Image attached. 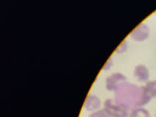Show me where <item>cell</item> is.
<instances>
[{"instance_id": "obj_10", "label": "cell", "mask_w": 156, "mask_h": 117, "mask_svg": "<svg viewBox=\"0 0 156 117\" xmlns=\"http://www.w3.org/2000/svg\"><path fill=\"white\" fill-rule=\"evenodd\" d=\"M112 64H113V60H112V58H110L109 59H108V61L106 62V64H105L104 67H103V69L104 70H108L110 69L111 67H112Z\"/></svg>"}, {"instance_id": "obj_5", "label": "cell", "mask_w": 156, "mask_h": 117, "mask_svg": "<svg viewBox=\"0 0 156 117\" xmlns=\"http://www.w3.org/2000/svg\"><path fill=\"white\" fill-rule=\"evenodd\" d=\"M101 101L97 95H89L86 98L84 102V108L87 111L94 112V111L99 110L101 107Z\"/></svg>"}, {"instance_id": "obj_3", "label": "cell", "mask_w": 156, "mask_h": 117, "mask_svg": "<svg viewBox=\"0 0 156 117\" xmlns=\"http://www.w3.org/2000/svg\"><path fill=\"white\" fill-rule=\"evenodd\" d=\"M150 35V29L145 23H141L137 26L130 33V37L137 42H142L148 38Z\"/></svg>"}, {"instance_id": "obj_7", "label": "cell", "mask_w": 156, "mask_h": 117, "mask_svg": "<svg viewBox=\"0 0 156 117\" xmlns=\"http://www.w3.org/2000/svg\"><path fill=\"white\" fill-rule=\"evenodd\" d=\"M129 117H150V113L144 108L138 107L132 110Z\"/></svg>"}, {"instance_id": "obj_11", "label": "cell", "mask_w": 156, "mask_h": 117, "mask_svg": "<svg viewBox=\"0 0 156 117\" xmlns=\"http://www.w3.org/2000/svg\"><path fill=\"white\" fill-rule=\"evenodd\" d=\"M155 116H156V111H155Z\"/></svg>"}, {"instance_id": "obj_8", "label": "cell", "mask_w": 156, "mask_h": 117, "mask_svg": "<svg viewBox=\"0 0 156 117\" xmlns=\"http://www.w3.org/2000/svg\"><path fill=\"white\" fill-rule=\"evenodd\" d=\"M88 117H110L107 114L106 111L103 109L101 110H98V111L92 112L89 115Z\"/></svg>"}, {"instance_id": "obj_9", "label": "cell", "mask_w": 156, "mask_h": 117, "mask_svg": "<svg viewBox=\"0 0 156 117\" xmlns=\"http://www.w3.org/2000/svg\"><path fill=\"white\" fill-rule=\"evenodd\" d=\"M128 48V42H127L126 40L122 41V43L118 46V48L116 50V52L118 53H122L123 52H125Z\"/></svg>"}, {"instance_id": "obj_2", "label": "cell", "mask_w": 156, "mask_h": 117, "mask_svg": "<svg viewBox=\"0 0 156 117\" xmlns=\"http://www.w3.org/2000/svg\"><path fill=\"white\" fill-rule=\"evenodd\" d=\"M153 98H156V80L148 81L144 86H141V98L137 105L141 107L150 102Z\"/></svg>"}, {"instance_id": "obj_1", "label": "cell", "mask_w": 156, "mask_h": 117, "mask_svg": "<svg viewBox=\"0 0 156 117\" xmlns=\"http://www.w3.org/2000/svg\"><path fill=\"white\" fill-rule=\"evenodd\" d=\"M103 109L110 117L129 116V110L128 105L123 103H116L109 98L105 100Z\"/></svg>"}, {"instance_id": "obj_4", "label": "cell", "mask_w": 156, "mask_h": 117, "mask_svg": "<svg viewBox=\"0 0 156 117\" xmlns=\"http://www.w3.org/2000/svg\"><path fill=\"white\" fill-rule=\"evenodd\" d=\"M126 78L124 75L115 73L111 75L106 80V89L108 91H114L117 89V84L119 81H126Z\"/></svg>"}, {"instance_id": "obj_6", "label": "cell", "mask_w": 156, "mask_h": 117, "mask_svg": "<svg viewBox=\"0 0 156 117\" xmlns=\"http://www.w3.org/2000/svg\"><path fill=\"white\" fill-rule=\"evenodd\" d=\"M134 76L140 81H148L150 71L144 64H138L134 67Z\"/></svg>"}]
</instances>
